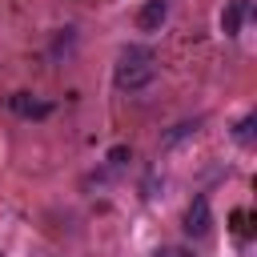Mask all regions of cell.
Here are the masks:
<instances>
[{"instance_id": "52a82bcc", "label": "cell", "mask_w": 257, "mask_h": 257, "mask_svg": "<svg viewBox=\"0 0 257 257\" xmlns=\"http://www.w3.org/2000/svg\"><path fill=\"white\" fill-rule=\"evenodd\" d=\"M189 133H197V120H185V124H177V128L165 137V145H177V141H185Z\"/></svg>"}, {"instance_id": "5b68a950", "label": "cell", "mask_w": 257, "mask_h": 257, "mask_svg": "<svg viewBox=\"0 0 257 257\" xmlns=\"http://www.w3.org/2000/svg\"><path fill=\"white\" fill-rule=\"evenodd\" d=\"M8 104H12V112H20V116H48V112H52V104H48V100H36L32 92H16Z\"/></svg>"}, {"instance_id": "6da1fadb", "label": "cell", "mask_w": 257, "mask_h": 257, "mask_svg": "<svg viewBox=\"0 0 257 257\" xmlns=\"http://www.w3.org/2000/svg\"><path fill=\"white\" fill-rule=\"evenodd\" d=\"M153 76H157V56H153L145 44L120 48V56H116V64H112V84H116L120 92H141V88L153 84Z\"/></svg>"}, {"instance_id": "277c9868", "label": "cell", "mask_w": 257, "mask_h": 257, "mask_svg": "<svg viewBox=\"0 0 257 257\" xmlns=\"http://www.w3.org/2000/svg\"><path fill=\"white\" fill-rule=\"evenodd\" d=\"M245 16H249V0H229L225 12H221V32H225V36H241Z\"/></svg>"}, {"instance_id": "ba28073f", "label": "cell", "mask_w": 257, "mask_h": 257, "mask_svg": "<svg viewBox=\"0 0 257 257\" xmlns=\"http://www.w3.org/2000/svg\"><path fill=\"white\" fill-rule=\"evenodd\" d=\"M153 257H193L189 249H177V245H169V249H157Z\"/></svg>"}, {"instance_id": "7a4b0ae2", "label": "cell", "mask_w": 257, "mask_h": 257, "mask_svg": "<svg viewBox=\"0 0 257 257\" xmlns=\"http://www.w3.org/2000/svg\"><path fill=\"white\" fill-rule=\"evenodd\" d=\"M213 225V213H209V197H193V205L185 209V233L189 237H205Z\"/></svg>"}, {"instance_id": "3957f363", "label": "cell", "mask_w": 257, "mask_h": 257, "mask_svg": "<svg viewBox=\"0 0 257 257\" xmlns=\"http://www.w3.org/2000/svg\"><path fill=\"white\" fill-rule=\"evenodd\" d=\"M165 16H169V0H145L141 12H137V24H141L145 32H157V28L165 24Z\"/></svg>"}, {"instance_id": "8992f818", "label": "cell", "mask_w": 257, "mask_h": 257, "mask_svg": "<svg viewBox=\"0 0 257 257\" xmlns=\"http://www.w3.org/2000/svg\"><path fill=\"white\" fill-rule=\"evenodd\" d=\"M253 124H257V116H253V112L237 120V128H233V137H237V145H249V141H253Z\"/></svg>"}]
</instances>
